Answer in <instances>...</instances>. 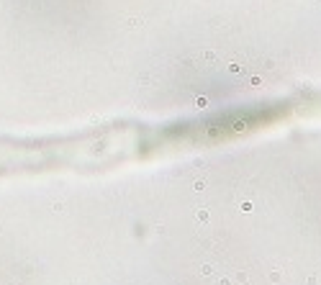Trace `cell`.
<instances>
[{"label": "cell", "mask_w": 321, "mask_h": 285, "mask_svg": "<svg viewBox=\"0 0 321 285\" xmlns=\"http://www.w3.org/2000/svg\"><path fill=\"white\" fill-rule=\"evenodd\" d=\"M211 270H213L211 265H203V267H200V272H203V275H211Z\"/></svg>", "instance_id": "obj_1"}]
</instances>
